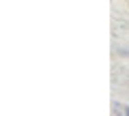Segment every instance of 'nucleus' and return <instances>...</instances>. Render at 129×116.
<instances>
[{
	"label": "nucleus",
	"mask_w": 129,
	"mask_h": 116,
	"mask_svg": "<svg viewBox=\"0 0 129 116\" xmlns=\"http://www.w3.org/2000/svg\"><path fill=\"white\" fill-rule=\"evenodd\" d=\"M112 114H125V116H129V105H123V103L114 101V103H112Z\"/></svg>",
	"instance_id": "1"
},
{
	"label": "nucleus",
	"mask_w": 129,
	"mask_h": 116,
	"mask_svg": "<svg viewBox=\"0 0 129 116\" xmlns=\"http://www.w3.org/2000/svg\"><path fill=\"white\" fill-rule=\"evenodd\" d=\"M116 54H120V56H129V47H116Z\"/></svg>",
	"instance_id": "2"
}]
</instances>
